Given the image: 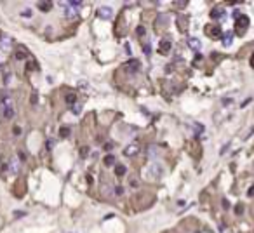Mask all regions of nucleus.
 <instances>
[{"instance_id": "nucleus-1", "label": "nucleus", "mask_w": 254, "mask_h": 233, "mask_svg": "<svg viewBox=\"0 0 254 233\" xmlns=\"http://www.w3.org/2000/svg\"><path fill=\"white\" fill-rule=\"evenodd\" d=\"M247 24H249V19H247L246 16H240L239 18V21H237V33H244L247 30Z\"/></svg>"}, {"instance_id": "nucleus-2", "label": "nucleus", "mask_w": 254, "mask_h": 233, "mask_svg": "<svg viewBox=\"0 0 254 233\" xmlns=\"http://www.w3.org/2000/svg\"><path fill=\"white\" fill-rule=\"evenodd\" d=\"M139 61L138 59H131L129 63H125V70L127 71H131V73H136V71H139Z\"/></svg>"}, {"instance_id": "nucleus-3", "label": "nucleus", "mask_w": 254, "mask_h": 233, "mask_svg": "<svg viewBox=\"0 0 254 233\" xmlns=\"http://www.w3.org/2000/svg\"><path fill=\"white\" fill-rule=\"evenodd\" d=\"M98 16L103 18V19H110L113 16V11L110 7H101V9H98Z\"/></svg>"}, {"instance_id": "nucleus-4", "label": "nucleus", "mask_w": 254, "mask_h": 233, "mask_svg": "<svg viewBox=\"0 0 254 233\" xmlns=\"http://www.w3.org/2000/svg\"><path fill=\"white\" fill-rule=\"evenodd\" d=\"M205 33H209L212 38H219V35H221V30H219L218 26H207V28H205Z\"/></svg>"}, {"instance_id": "nucleus-5", "label": "nucleus", "mask_w": 254, "mask_h": 233, "mask_svg": "<svg viewBox=\"0 0 254 233\" xmlns=\"http://www.w3.org/2000/svg\"><path fill=\"white\" fill-rule=\"evenodd\" d=\"M171 50V40H162L160 42V52L162 54H167Z\"/></svg>"}, {"instance_id": "nucleus-6", "label": "nucleus", "mask_w": 254, "mask_h": 233, "mask_svg": "<svg viewBox=\"0 0 254 233\" xmlns=\"http://www.w3.org/2000/svg\"><path fill=\"white\" fill-rule=\"evenodd\" d=\"M9 169H11V172H18V170H19V162H18V160H16V158H12V160H11V162H9Z\"/></svg>"}, {"instance_id": "nucleus-7", "label": "nucleus", "mask_w": 254, "mask_h": 233, "mask_svg": "<svg viewBox=\"0 0 254 233\" xmlns=\"http://www.w3.org/2000/svg\"><path fill=\"white\" fill-rule=\"evenodd\" d=\"M188 45H190L193 50H200V42H198L197 38H190V40H188Z\"/></svg>"}, {"instance_id": "nucleus-8", "label": "nucleus", "mask_w": 254, "mask_h": 233, "mask_svg": "<svg viewBox=\"0 0 254 233\" xmlns=\"http://www.w3.org/2000/svg\"><path fill=\"white\" fill-rule=\"evenodd\" d=\"M64 16H66V18H75V16H77V9H73V7L68 5V9H64Z\"/></svg>"}, {"instance_id": "nucleus-9", "label": "nucleus", "mask_w": 254, "mask_h": 233, "mask_svg": "<svg viewBox=\"0 0 254 233\" xmlns=\"http://www.w3.org/2000/svg\"><path fill=\"white\" fill-rule=\"evenodd\" d=\"M221 16H223V9H219V7H216V9L211 12V18H212V19H218V18H221Z\"/></svg>"}, {"instance_id": "nucleus-10", "label": "nucleus", "mask_w": 254, "mask_h": 233, "mask_svg": "<svg viewBox=\"0 0 254 233\" xmlns=\"http://www.w3.org/2000/svg\"><path fill=\"white\" fill-rule=\"evenodd\" d=\"M0 47L4 50H9V38L7 37H2V38H0Z\"/></svg>"}, {"instance_id": "nucleus-11", "label": "nucleus", "mask_w": 254, "mask_h": 233, "mask_svg": "<svg viewBox=\"0 0 254 233\" xmlns=\"http://www.w3.org/2000/svg\"><path fill=\"white\" fill-rule=\"evenodd\" d=\"M232 37H233V33H232V31H228V33H225V38H223V44H225V45H230V44H232Z\"/></svg>"}, {"instance_id": "nucleus-12", "label": "nucleus", "mask_w": 254, "mask_h": 233, "mask_svg": "<svg viewBox=\"0 0 254 233\" xmlns=\"http://www.w3.org/2000/svg\"><path fill=\"white\" fill-rule=\"evenodd\" d=\"M115 174H117V176H124V174H125V167H124V165H117V167H115Z\"/></svg>"}, {"instance_id": "nucleus-13", "label": "nucleus", "mask_w": 254, "mask_h": 233, "mask_svg": "<svg viewBox=\"0 0 254 233\" xmlns=\"http://www.w3.org/2000/svg\"><path fill=\"white\" fill-rule=\"evenodd\" d=\"M38 7L42 9V11H49V9L52 7V4H50V2H40V4H38Z\"/></svg>"}, {"instance_id": "nucleus-14", "label": "nucleus", "mask_w": 254, "mask_h": 233, "mask_svg": "<svg viewBox=\"0 0 254 233\" xmlns=\"http://www.w3.org/2000/svg\"><path fill=\"white\" fill-rule=\"evenodd\" d=\"M115 163V158H113V155H108V157H105V165H113Z\"/></svg>"}, {"instance_id": "nucleus-15", "label": "nucleus", "mask_w": 254, "mask_h": 233, "mask_svg": "<svg viewBox=\"0 0 254 233\" xmlns=\"http://www.w3.org/2000/svg\"><path fill=\"white\" fill-rule=\"evenodd\" d=\"M59 134L63 136V138H66V136H70V129H68V127H61V131H59Z\"/></svg>"}, {"instance_id": "nucleus-16", "label": "nucleus", "mask_w": 254, "mask_h": 233, "mask_svg": "<svg viewBox=\"0 0 254 233\" xmlns=\"http://www.w3.org/2000/svg\"><path fill=\"white\" fill-rule=\"evenodd\" d=\"M66 101H68V103H75V94H73V92L68 94V96H66Z\"/></svg>"}, {"instance_id": "nucleus-17", "label": "nucleus", "mask_w": 254, "mask_h": 233, "mask_svg": "<svg viewBox=\"0 0 254 233\" xmlns=\"http://www.w3.org/2000/svg\"><path fill=\"white\" fill-rule=\"evenodd\" d=\"M129 148H131V150H125V155H132V153H134L136 150H138L136 146H129Z\"/></svg>"}, {"instance_id": "nucleus-18", "label": "nucleus", "mask_w": 254, "mask_h": 233, "mask_svg": "<svg viewBox=\"0 0 254 233\" xmlns=\"http://www.w3.org/2000/svg\"><path fill=\"white\" fill-rule=\"evenodd\" d=\"M73 106H75V108H73V113L78 115V113H80V105H73Z\"/></svg>"}, {"instance_id": "nucleus-19", "label": "nucleus", "mask_w": 254, "mask_h": 233, "mask_svg": "<svg viewBox=\"0 0 254 233\" xmlns=\"http://www.w3.org/2000/svg\"><path fill=\"white\" fill-rule=\"evenodd\" d=\"M115 193H117V195H122V193H124V188H122V186H119V188H117V191H115Z\"/></svg>"}, {"instance_id": "nucleus-20", "label": "nucleus", "mask_w": 254, "mask_h": 233, "mask_svg": "<svg viewBox=\"0 0 254 233\" xmlns=\"http://www.w3.org/2000/svg\"><path fill=\"white\" fill-rule=\"evenodd\" d=\"M150 49H151V47L146 44V45H145V54H150Z\"/></svg>"}, {"instance_id": "nucleus-21", "label": "nucleus", "mask_w": 254, "mask_h": 233, "mask_svg": "<svg viewBox=\"0 0 254 233\" xmlns=\"http://www.w3.org/2000/svg\"><path fill=\"white\" fill-rule=\"evenodd\" d=\"M112 148H113L112 143H106V144H105V150H112Z\"/></svg>"}, {"instance_id": "nucleus-22", "label": "nucleus", "mask_w": 254, "mask_h": 233, "mask_svg": "<svg viewBox=\"0 0 254 233\" xmlns=\"http://www.w3.org/2000/svg\"><path fill=\"white\" fill-rule=\"evenodd\" d=\"M14 216H18V218H19V216H24V212H21V211H16V212H14Z\"/></svg>"}, {"instance_id": "nucleus-23", "label": "nucleus", "mask_w": 254, "mask_h": 233, "mask_svg": "<svg viewBox=\"0 0 254 233\" xmlns=\"http://www.w3.org/2000/svg\"><path fill=\"white\" fill-rule=\"evenodd\" d=\"M21 14H23V16H31V11H23Z\"/></svg>"}, {"instance_id": "nucleus-24", "label": "nucleus", "mask_w": 254, "mask_h": 233, "mask_svg": "<svg viewBox=\"0 0 254 233\" xmlns=\"http://www.w3.org/2000/svg\"><path fill=\"white\" fill-rule=\"evenodd\" d=\"M138 33H139V35H143V33H145V28H143V26H139V28H138Z\"/></svg>"}, {"instance_id": "nucleus-25", "label": "nucleus", "mask_w": 254, "mask_h": 233, "mask_svg": "<svg viewBox=\"0 0 254 233\" xmlns=\"http://www.w3.org/2000/svg\"><path fill=\"white\" fill-rule=\"evenodd\" d=\"M249 195H251V197H252V195H254V186H252V188H251V191H249Z\"/></svg>"}, {"instance_id": "nucleus-26", "label": "nucleus", "mask_w": 254, "mask_h": 233, "mask_svg": "<svg viewBox=\"0 0 254 233\" xmlns=\"http://www.w3.org/2000/svg\"><path fill=\"white\" fill-rule=\"evenodd\" d=\"M251 64H252V66H254V56H252V59H251Z\"/></svg>"}]
</instances>
